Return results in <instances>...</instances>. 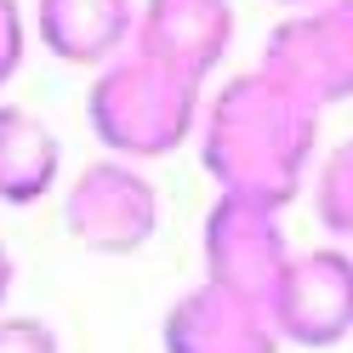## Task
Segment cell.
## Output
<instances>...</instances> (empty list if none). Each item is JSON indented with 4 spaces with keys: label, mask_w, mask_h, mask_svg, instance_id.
<instances>
[{
    "label": "cell",
    "mask_w": 353,
    "mask_h": 353,
    "mask_svg": "<svg viewBox=\"0 0 353 353\" xmlns=\"http://www.w3.org/2000/svg\"><path fill=\"white\" fill-rule=\"evenodd\" d=\"M200 256H205V285L268 307L296 251L285 239V223H279L274 205L239 200V194H216V205L200 223Z\"/></svg>",
    "instance_id": "277c9868"
},
{
    "label": "cell",
    "mask_w": 353,
    "mask_h": 353,
    "mask_svg": "<svg viewBox=\"0 0 353 353\" xmlns=\"http://www.w3.org/2000/svg\"><path fill=\"white\" fill-rule=\"evenodd\" d=\"M29 17L17 0H0V92L17 80V69H23V57H29Z\"/></svg>",
    "instance_id": "4fadbf2b"
},
{
    "label": "cell",
    "mask_w": 353,
    "mask_h": 353,
    "mask_svg": "<svg viewBox=\"0 0 353 353\" xmlns=\"http://www.w3.org/2000/svg\"><path fill=\"white\" fill-rule=\"evenodd\" d=\"M314 216H319V228L336 239V245H347L353 239V137L336 143L325 154V160L314 165Z\"/></svg>",
    "instance_id": "8fae6325"
},
{
    "label": "cell",
    "mask_w": 353,
    "mask_h": 353,
    "mask_svg": "<svg viewBox=\"0 0 353 353\" xmlns=\"http://www.w3.org/2000/svg\"><path fill=\"white\" fill-rule=\"evenodd\" d=\"M12 285H17V262H12V251H6V245H0V314H6Z\"/></svg>",
    "instance_id": "5bb4252c"
},
{
    "label": "cell",
    "mask_w": 353,
    "mask_h": 353,
    "mask_svg": "<svg viewBox=\"0 0 353 353\" xmlns=\"http://www.w3.org/2000/svg\"><path fill=\"white\" fill-rule=\"evenodd\" d=\"M234 46V0H143L131 52H143L188 80H211Z\"/></svg>",
    "instance_id": "52a82bcc"
},
{
    "label": "cell",
    "mask_w": 353,
    "mask_h": 353,
    "mask_svg": "<svg viewBox=\"0 0 353 353\" xmlns=\"http://www.w3.org/2000/svg\"><path fill=\"white\" fill-rule=\"evenodd\" d=\"M160 347L165 353H279V330L268 307L200 279L165 307Z\"/></svg>",
    "instance_id": "ba28073f"
},
{
    "label": "cell",
    "mask_w": 353,
    "mask_h": 353,
    "mask_svg": "<svg viewBox=\"0 0 353 353\" xmlns=\"http://www.w3.org/2000/svg\"><path fill=\"white\" fill-rule=\"evenodd\" d=\"M34 40L69 69H103L131 52L137 34V0H34L29 12Z\"/></svg>",
    "instance_id": "9c48e42d"
},
{
    "label": "cell",
    "mask_w": 353,
    "mask_h": 353,
    "mask_svg": "<svg viewBox=\"0 0 353 353\" xmlns=\"http://www.w3.org/2000/svg\"><path fill=\"white\" fill-rule=\"evenodd\" d=\"M262 69L279 74L314 108L353 97V0H319L291 12L262 46Z\"/></svg>",
    "instance_id": "5b68a950"
},
{
    "label": "cell",
    "mask_w": 353,
    "mask_h": 353,
    "mask_svg": "<svg viewBox=\"0 0 353 353\" xmlns=\"http://www.w3.org/2000/svg\"><path fill=\"white\" fill-rule=\"evenodd\" d=\"M0 353H63V342L40 314H0Z\"/></svg>",
    "instance_id": "7c38bea8"
},
{
    "label": "cell",
    "mask_w": 353,
    "mask_h": 353,
    "mask_svg": "<svg viewBox=\"0 0 353 353\" xmlns=\"http://www.w3.org/2000/svg\"><path fill=\"white\" fill-rule=\"evenodd\" d=\"M268 319L279 342H296V347L347 342L353 336V251L342 245L296 251L268 302Z\"/></svg>",
    "instance_id": "8992f818"
},
{
    "label": "cell",
    "mask_w": 353,
    "mask_h": 353,
    "mask_svg": "<svg viewBox=\"0 0 353 353\" xmlns=\"http://www.w3.org/2000/svg\"><path fill=\"white\" fill-rule=\"evenodd\" d=\"M63 228L92 256H131L160 234V188L148 183L143 165L103 160L80 165L63 188Z\"/></svg>",
    "instance_id": "3957f363"
},
{
    "label": "cell",
    "mask_w": 353,
    "mask_h": 353,
    "mask_svg": "<svg viewBox=\"0 0 353 353\" xmlns=\"http://www.w3.org/2000/svg\"><path fill=\"white\" fill-rule=\"evenodd\" d=\"M274 6H291V12H307V6H319V0H274Z\"/></svg>",
    "instance_id": "9a60e30c"
},
{
    "label": "cell",
    "mask_w": 353,
    "mask_h": 353,
    "mask_svg": "<svg viewBox=\"0 0 353 353\" xmlns=\"http://www.w3.org/2000/svg\"><path fill=\"white\" fill-rule=\"evenodd\" d=\"M63 143L57 131L23 103H0V205L29 211L57 188Z\"/></svg>",
    "instance_id": "30bf717a"
},
{
    "label": "cell",
    "mask_w": 353,
    "mask_h": 353,
    "mask_svg": "<svg viewBox=\"0 0 353 353\" xmlns=\"http://www.w3.org/2000/svg\"><path fill=\"white\" fill-rule=\"evenodd\" d=\"M205 114V85L154 63L143 52H120L103 63L85 92V125L114 160H165L176 154Z\"/></svg>",
    "instance_id": "7a4b0ae2"
},
{
    "label": "cell",
    "mask_w": 353,
    "mask_h": 353,
    "mask_svg": "<svg viewBox=\"0 0 353 353\" xmlns=\"http://www.w3.org/2000/svg\"><path fill=\"white\" fill-rule=\"evenodd\" d=\"M194 143H200V165L216 183V194H239V200L285 211L314 176L319 108L256 63L205 97Z\"/></svg>",
    "instance_id": "6da1fadb"
}]
</instances>
